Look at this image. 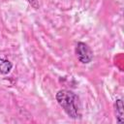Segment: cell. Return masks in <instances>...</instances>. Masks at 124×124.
<instances>
[{
	"label": "cell",
	"mask_w": 124,
	"mask_h": 124,
	"mask_svg": "<svg viewBox=\"0 0 124 124\" xmlns=\"http://www.w3.org/2000/svg\"><path fill=\"white\" fill-rule=\"evenodd\" d=\"M55 98L59 106L63 108V110L69 117L73 119H78L81 116L80 103L76 93L71 90L62 89L56 93Z\"/></svg>",
	"instance_id": "6da1fadb"
},
{
	"label": "cell",
	"mask_w": 124,
	"mask_h": 124,
	"mask_svg": "<svg viewBox=\"0 0 124 124\" xmlns=\"http://www.w3.org/2000/svg\"><path fill=\"white\" fill-rule=\"evenodd\" d=\"M76 55L78 60L82 64H88L93 59V51L89 47V46L83 42H78L76 46Z\"/></svg>",
	"instance_id": "7a4b0ae2"
},
{
	"label": "cell",
	"mask_w": 124,
	"mask_h": 124,
	"mask_svg": "<svg viewBox=\"0 0 124 124\" xmlns=\"http://www.w3.org/2000/svg\"><path fill=\"white\" fill-rule=\"evenodd\" d=\"M114 110H115V117L118 123L124 122V116H123V102L121 99L116 100L114 104Z\"/></svg>",
	"instance_id": "3957f363"
},
{
	"label": "cell",
	"mask_w": 124,
	"mask_h": 124,
	"mask_svg": "<svg viewBox=\"0 0 124 124\" xmlns=\"http://www.w3.org/2000/svg\"><path fill=\"white\" fill-rule=\"evenodd\" d=\"M13 69V63L7 59L0 58V74L7 75Z\"/></svg>",
	"instance_id": "277c9868"
},
{
	"label": "cell",
	"mask_w": 124,
	"mask_h": 124,
	"mask_svg": "<svg viewBox=\"0 0 124 124\" xmlns=\"http://www.w3.org/2000/svg\"><path fill=\"white\" fill-rule=\"evenodd\" d=\"M28 2L35 8V9H38L39 8V4H38V0H28Z\"/></svg>",
	"instance_id": "5b68a950"
}]
</instances>
